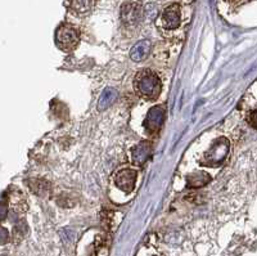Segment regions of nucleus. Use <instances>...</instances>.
<instances>
[{"label": "nucleus", "instance_id": "nucleus-1", "mask_svg": "<svg viewBox=\"0 0 257 256\" xmlns=\"http://www.w3.org/2000/svg\"><path fill=\"white\" fill-rule=\"evenodd\" d=\"M135 87L139 94L147 98L157 97L161 91L160 80L152 71H143L136 76Z\"/></svg>", "mask_w": 257, "mask_h": 256}, {"label": "nucleus", "instance_id": "nucleus-4", "mask_svg": "<svg viewBox=\"0 0 257 256\" xmlns=\"http://www.w3.org/2000/svg\"><path fill=\"white\" fill-rule=\"evenodd\" d=\"M228 149L229 146L228 143H226V141H224V139L219 142V143H216V145L208 151L207 156H206V160H207L206 164H208V165L211 166H215L218 165V164L222 163L225 157H226V155H228Z\"/></svg>", "mask_w": 257, "mask_h": 256}, {"label": "nucleus", "instance_id": "nucleus-13", "mask_svg": "<svg viewBox=\"0 0 257 256\" xmlns=\"http://www.w3.org/2000/svg\"><path fill=\"white\" fill-rule=\"evenodd\" d=\"M8 239H9V233L5 228L0 227V245H4L7 243Z\"/></svg>", "mask_w": 257, "mask_h": 256}, {"label": "nucleus", "instance_id": "nucleus-11", "mask_svg": "<svg viewBox=\"0 0 257 256\" xmlns=\"http://www.w3.org/2000/svg\"><path fill=\"white\" fill-rule=\"evenodd\" d=\"M94 4H95V0H72L73 11L80 13V15L89 12L94 7Z\"/></svg>", "mask_w": 257, "mask_h": 256}, {"label": "nucleus", "instance_id": "nucleus-7", "mask_svg": "<svg viewBox=\"0 0 257 256\" xmlns=\"http://www.w3.org/2000/svg\"><path fill=\"white\" fill-rule=\"evenodd\" d=\"M165 26L167 29H176L180 25V11H179L178 5H171L164 12L162 16Z\"/></svg>", "mask_w": 257, "mask_h": 256}, {"label": "nucleus", "instance_id": "nucleus-14", "mask_svg": "<svg viewBox=\"0 0 257 256\" xmlns=\"http://www.w3.org/2000/svg\"><path fill=\"white\" fill-rule=\"evenodd\" d=\"M7 213H8L7 206L4 205V203H0V220L7 217Z\"/></svg>", "mask_w": 257, "mask_h": 256}, {"label": "nucleus", "instance_id": "nucleus-3", "mask_svg": "<svg viewBox=\"0 0 257 256\" xmlns=\"http://www.w3.org/2000/svg\"><path fill=\"white\" fill-rule=\"evenodd\" d=\"M143 17V9L142 5L136 3H128L122 5L121 18L126 25H135Z\"/></svg>", "mask_w": 257, "mask_h": 256}, {"label": "nucleus", "instance_id": "nucleus-8", "mask_svg": "<svg viewBox=\"0 0 257 256\" xmlns=\"http://www.w3.org/2000/svg\"><path fill=\"white\" fill-rule=\"evenodd\" d=\"M150 51V41L149 40H142L139 43H136L130 51V58L132 61L140 62L148 55Z\"/></svg>", "mask_w": 257, "mask_h": 256}, {"label": "nucleus", "instance_id": "nucleus-10", "mask_svg": "<svg viewBox=\"0 0 257 256\" xmlns=\"http://www.w3.org/2000/svg\"><path fill=\"white\" fill-rule=\"evenodd\" d=\"M116 98H117V91L113 88H107V89H104V91L102 93L99 98V102H98V109L99 110H106L108 109L110 106L116 101Z\"/></svg>", "mask_w": 257, "mask_h": 256}, {"label": "nucleus", "instance_id": "nucleus-5", "mask_svg": "<svg viewBox=\"0 0 257 256\" xmlns=\"http://www.w3.org/2000/svg\"><path fill=\"white\" fill-rule=\"evenodd\" d=\"M135 181L136 173L128 169L118 171L117 175H116V179H114L116 185L124 192H131L134 189V185H135Z\"/></svg>", "mask_w": 257, "mask_h": 256}, {"label": "nucleus", "instance_id": "nucleus-9", "mask_svg": "<svg viewBox=\"0 0 257 256\" xmlns=\"http://www.w3.org/2000/svg\"><path fill=\"white\" fill-rule=\"evenodd\" d=\"M150 153V146L148 143H140L132 151V163L138 166H142L146 163Z\"/></svg>", "mask_w": 257, "mask_h": 256}, {"label": "nucleus", "instance_id": "nucleus-6", "mask_svg": "<svg viewBox=\"0 0 257 256\" xmlns=\"http://www.w3.org/2000/svg\"><path fill=\"white\" fill-rule=\"evenodd\" d=\"M165 120V110L162 107H153L150 109L146 121V128L150 133H156L162 127Z\"/></svg>", "mask_w": 257, "mask_h": 256}, {"label": "nucleus", "instance_id": "nucleus-2", "mask_svg": "<svg viewBox=\"0 0 257 256\" xmlns=\"http://www.w3.org/2000/svg\"><path fill=\"white\" fill-rule=\"evenodd\" d=\"M57 43L61 45V47L64 48H72L75 47L76 44H77V33H76V30L70 25H63L61 26L57 31Z\"/></svg>", "mask_w": 257, "mask_h": 256}, {"label": "nucleus", "instance_id": "nucleus-12", "mask_svg": "<svg viewBox=\"0 0 257 256\" xmlns=\"http://www.w3.org/2000/svg\"><path fill=\"white\" fill-rule=\"evenodd\" d=\"M210 181V177H208L206 173H198V174H193L189 177V185L190 187H202L204 184Z\"/></svg>", "mask_w": 257, "mask_h": 256}]
</instances>
